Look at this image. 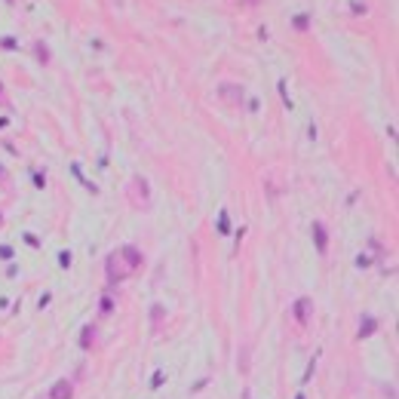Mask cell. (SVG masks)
<instances>
[{
  "label": "cell",
  "mask_w": 399,
  "mask_h": 399,
  "mask_svg": "<svg viewBox=\"0 0 399 399\" xmlns=\"http://www.w3.org/2000/svg\"><path fill=\"white\" fill-rule=\"evenodd\" d=\"M310 307H313V304H310V298H301L298 304H295V316H298V323H307V319H310Z\"/></svg>",
  "instance_id": "6da1fadb"
},
{
  "label": "cell",
  "mask_w": 399,
  "mask_h": 399,
  "mask_svg": "<svg viewBox=\"0 0 399 399\" xmlns=\"http://www.w3.org/2000/svg\"><path fill=\"white\" fill-rule=\"evenodd\" d=\"M71 393H74V390H71V384H68V381H58L52 390H50L52 399H71Z\"/></svg>",
  "instance_id": "7a4b0ae2"
},
{
  "label": "cell",
  "mask_w": 399,
  "mask_h": 399,
  "mask_svg": "<svg viewBox=\"0 0 399 399\" xmlns=\"http://www.w3.org/2000/svg\"><path fill=\"white\" fill-rule=\"evenodd\" d=\"M218 92H221V95H225V99H237V102L243 99V89H237V86H227V83H225V86H221V89H218Z\"/></svg>",
  "instance_id": "3957f363"
},
{
  "label": "cell",
  "mask_w": 399,
  "mask_h": 399,
  "mask_svg": "<svg viewBox=\"0 0 399 399\" xmlns=\"http://www.w3.org/2000/svg\"><path fill=\"white\" fill-rule=\"evenodd\" d=\"M313 233H316V246H319V252H326V230H323V225H313Z\"/></svg>",
  "instance_id": "277c9868"
},
{
  "label": "cell",
  "mask_w": 399,
  "mask_h": 399,
  "mask_svg": "<svg viewBox=\"0 0 399 399\" xmlns=\"http://www.w3.org/2000/svg\"><path fill=\"white\" fill-rule=\"evenodd\" d=\"M240 3H246V6H252V3H258V0H240Z\"/></svg>",
  "instance_id": "5b68a950"
}]
</instances>
